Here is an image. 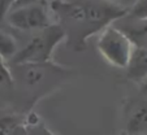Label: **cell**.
I'll list each match as a JSON object with an SVG mask.
<instances>
[{"label": "cell", "instance_id": "6da1fadb", "mask_svg": "<svg viewBox=\"0 0 147 135\" xmlns=\"http://www.w3.org/2000/svg\"><path fill=\"white\" fill-rule=\"evenodd\" d=\"M14 85L29 94L43 95V91L56 79L68 74V69L56 64H14L9 66Z\"/></svg>", "mask_w": 147, "mask_h": 135}, {"label": "cell", "instance_id": "7a4b0ae2", "mask_svg": "<svg viewBox=\"0 0 147 135\" xmlns=\"http://www.w3.org/2000/svg\"><path fill=\"white\" fill-rule=\"evenodd\" d=\"M65 40V33L59 24H52L48 28L39 30L16 55L8 61L14 64H46L51 62L56 47Z\"/></svg>", "mask_w": 147, "mask_h": 135}, {"label": "cell", "instance_id": "3957f363", "mask_svg": "<svg viewBox=\"0 0 147 135\" xmlns=\"http://www.w3.org/2000/svg\"><path fill=\"white\" fill-rule=\"evenodd\" d=\"M96 48L104 60L120 69H126L133 52L130 40L113 25L107 26L100 33L96 42Z\"/></svg>", "mask_w": 147, "mask_h": 135}, {"label": "cell", "instance_id": "277c9868", "mask_svg": "<svg viewBox=\"0 0 147 135\" xmlns=\"http://www.w3.org/2000/svg\"><path fill=\"white\" fill-rule=\"evenodd\" d=\"M5 19L13 29L21 31H39L53 24L50 9L42 1L13 7Z\"/></svg>", "mask_w": 147, "mask_h": 135}, {"label": "cell", "instance_id": "5b68a950", "mask_svg": "<svg viewBox=\"0 0 147 135\" xmlns=\"http://www.w3.org/2000/svg\"><path fill=\"white\" fill-rule=\"evenodd\" d=\"M125 134L144 135L147 134V99H131L125 109Z\"/></svg>", "mask_w": 147, "mask_h": 135}, {"label": "cell", "instance_id": "8992f818", "mask_svg": "<svg viewBox=\"0 0 147 135\" xmlns=\"http://www.w3.org/2000/svg\"><path fill=\"white\" fill-rule=\"evenodd\" d=\"M126 79L137 85L147 79V47L133 48L126 66Z\"/></svg>", "mask_w": 147, "mask_h": 135}, {"label": "cell", "instance_id": "52a82bcc", "mask_svg": "<svg viewBox=\"0 0 147 135\" xmlns=\"http://www.w3.org/2000/svg\"><path fill=\"white\" fill-rule=\"evenodd\" d=\"M130 40L133 48L147 47V21H137V24L126 25L125 28L116 26Z\"/></svg>", "mask_w": 147, "mask_h": 135}, {"label": "cell", "instance_id": "ba28073f", "mask_svg": "<svg viewBox=\"0 0 147 135\" xmlns=\"http://www.w3.org/2000/svg\"><path fill=\"white\" fill-rule=\"evenodd\" d=\"M24 125L26 127V135H55L47 126L45 121L34 112H30L24 120Z\"/></svg>", "mask_w": 147, "mask_h": 135}, {"label": "cell", "instance_id": "9c48e42d", "mask_svg": "<svg viewBox=\"0 0 147 135\" xmlns=\"http://www.w3.org/2000/svg\"><path fill=\"white\" fill-rule=\"evenodd\" d=\"M17 51H18V46L16 38L12 34L0 29V56L4 60L9 61L16 55Z\"/></svg>", "mask_w": 147, "mask_h": 135}, {"label": "cell", "instance_id": "30bf717a", "mask_svg": "<svg viewBox=\"0 0 147 135\" xmlns=\"http://www.w3.org/2000/svg\"><path fill=\"white\" fill-rule=\"evenodd\" d=\"M126 16L134 21H147V0H136L128 8Z\"/></svg>", "mask_w": 147, "mask_h": 135}, {"label": "cell", "instance_id": "8fae6325", "mask_svg": "<svg viewBox=\"0 0 147 135\" xmlns=\"http://www.w3.org/2000/svg\"><path fill=\"white\" fill-rule=\"evenodd\" d=\"M24 120L14 114H5L0 116V135H8L12 130L20 124H22Z\"/></svg>", "mask_w": 147, "mask_h": 135}, {"label": "cell", "instance_id": "7c38bea8", "mask_svg": "<svg viewBox=\"0 0 147 135\" xmlns=\"http://www.w3.org/2000/svg\"><path fill=\"white\" fill-rule=\"evenodd\" d=\"M0 86L7 88L13 87V77H12L11 69L1 56H0Z\"/></svg>", "mask_w": 147, "mask_h": 135}, {"label": "cell", "instance_id": "4fadbf2b", "mask_svg": "<svg viewBox=\"0 0 147 135\" xmlns=\"http://www.w3.org/2000/svg\"><path fill=\"white\" fill-rule=\"evenodd\" d=\"M14 4H16V0H0V22L5 19L7 14L11 12Z\"/></svg>", "mask_w": 147, "mask_h": 135}, {"label": "cell", "instance_id": "5bb4252c", "mask_svg": "<svg viewBox=\"0 0 147 135\" xmlns=\"http://www.w3.org/2000/svg\"><path fill=\"white\" fill-rule=\"evenodd\" d=\"M8 135H26V127H25V125H24V122L14 127Z\"/></svg>", "mask_w": 147, "mask_h": 135}, {"label": "cell", "instance_id": "9a60e30c", "mask_svg": "<svg viewBox=\"0 0 147 135\" xmlns=\"http://www.w3.org/2000/svg\"><path fill=\"white\" fill-rule=\"evenodd\" d=\"M109 1H113V3L119 4V5L124 7V8H126L125 5H131V4H133L136 0H109ZM126 9H128V8H126Z\"/></svg>", "mask_w": 147, "mask_h": 135}, {"label": "cell", "instance_id": "2e32d148", "mask_svg": "<svg viewBox=\"0 0 147 135\" xmlns=\"http://www.w3.org/2000/svg\"><path fill=\"white\" fill-rule=\"evenodd\" d=\"M141 85V94L143 97H146L147 99V79H144L142 83H139Z\"/></svg>", "mask_w": 147, "mask_h": 135}, {"label": "cell", "instance_id": "e0dca14e", "mask_svg": "<svg viewBox=\"0 0 147 135\" xmlns=\"http://www.w3.org/2000/svg\"><path fill=\"white\" fill-rule=\"evenodd\" d=\"M33 1H36V0H16V4H14V7H17V5H24V4L33 3Z\"/></svg>", "mask_w": 147, "mask_h": 135}, {"label": "cell", "instance_id": "ac0fdd59", "mask_svg": "<svg viewBox=\"0 0 147 135\" xmlns=\"http://www.w3.org/2000/svg\"><path fill=\"white\" fill-rule=\"evenodd\" d=\"M120 135H128V134H125V132H122V134H120Z\"/></svg>", "mask_w": 147, "mask_h": 135}, {"label": "cell", "instance_id": "d6986e66", "mask_svg": "<svg viewBox=\"0 0 147 135\" xmlns=\"http://www.w3.org/2000/svg\"><path fill=\"white\" fill-rule=\"evenodd\" d=\"M51 1H56V0H51Z\"/></svg>", "mask_w": 147, "mask_h": 135}, {"label": "cell", "instance_id": "ffe728a7", "mask_svg": "<svg viewBox=\"0 0 147 135\" xmlns=\"http://www.w3.org/2000/svg\"><path fill=\"white\" fill-rule=\"evenodd\" d=\"M144 135H147V134H144Z\"/></svg>", "mask_w": 147, "mask_h": 135}]
</instances>
